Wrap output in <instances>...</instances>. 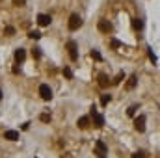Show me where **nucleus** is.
I'll use <instances>...</instances> for the list:
<instances>
[{
	"label": "nucleus",
	"instance_id": "1",
	"mask_svg": "<svg viewBox=\"0 0 160 158\" xmlns=\"http://www.w3.org/2000/svg\"><path fill=\"white\" fill-rule=\"evenodd\" d=\"M67 26H69V30H71V32L78 30L80 26H82V17L78 15V13H73V15L69 17V24Z\"/></svg>",
	"mask_w": 160,
	"mask_h": 158
},
{
	"label": "nucleus",
	"instance_id": "2",
	"mask_svg": "<svg viewBox=\"0 0 160 158\" xmlns=\"http://www.w3.org/2000/svg\"><path fill=\"white\" fill-rule=\"evenodd\" d=\"M95 154L99 156V158H106L108 147H106V143H104L102 140H97V141H95Z\"/></svg>",
	"mask_w": 160,
	"mask_h": 158
},
{
	"label": "nucleus",
	"instance_id": "3",
	"mask_svg": "<svg viewBox=\"0 0 160 158\" xmlns=\"http://www.w3.org/2000/svg\"><path fill=\"white\" fill-rule=\"evenodd\" d=\"M97 28H99L102 33H110V32H114V24L110 23V20H106V19H101L99 23H97Z\"/></svg>",
	"mask_w": 160,
	"mask_h": 158
},
{
	"label": "nucleus",
	"instance_id": "4",
	"mask_svg": "<svg viewBox=\"0 0 160 158\" xmlns=\"http://www.w3.org/2000/svg\"><path fill=\"white\" fill-rule=\"evenodd\" d=\"M67 50H69V58H71L73 61L78 60V45H76L75 41H69L67 43Z\"/></svg>",
	"mask_w": 160,
	"mask_h": 158
},
{
	"label": "nucleus",
	"instance_id": "5",
	"mask_svg": "<svg viewBox=\"0 0 160 158\" xmlns=\"http://www.w3.org/2000/svg\"><path fill=\"white\" fill-rule=\"evenodd\" d=\"M39 95H41V99H43V100H50L52 99V89L48 87L47 84H41L39 86Z\"/></svg>",
	"mask_w": 160,
	"mask_h": 158
},
{
	"label": "nucleus",
	"instance_id": "6",
	"mask_svg": "<svg viewBox=\"0 0 160 158\" xmlns=\"http://www.w3.org/2000/svg\"><path fill=\"white\" fill-rule=\"evenodd\" d=\"M91 117H93V123H95V127H97V128H101V127L104 125V117H102V115L95 110V106L91 108Z\"/></svg>",
	"mask_w": 160,
	"mask_h": 158
},
{
	"label": "nucleus",
	"instance_id": "7",
	"mask_svg": "<svg viewBox=\"0 0 160 158\" xmlns=\"http://www.w3.org/2000/svg\"><path fill=\"white\" fill-rule=\"evenodd\" d=\"M134 128L138 130V132H143L145 130V115H140V117L134 119Z\"/></svg>",
	"mask_w": 160,
	"mask_h": 158
},
{
	"label": "nucleus",
	"instance_id": "8",
	"mask_svg": "<svg viewBox=\"0 0 160 158\" xmlns=\"http://www.w3.org/2000/svg\"><path fill=\"white\" fill-rule=\"evenodd\" d=\"M50 15H45V13H39V15H37V24L39 26H48V24H50Z\"/></svg>",
	"mask_w": 160,
	"mask_h": 158
},
{
	"label": "nucleus",
	"instance_id": "9",
	"mask_svg": "<svg viewBox=\"0 0 160 158\" xmlns=\"http://www.w3.org/2000/svg\"><path fill=\"white\" fill-rule=\"evenodd\" d=\"M13 56H15V61H17V63H23V61L26 60V50H24V49H17Z\"/></svg>",
	"mask_w": 160,
	"mask_h": 158
},
{
	"label": "nucleus",
	"instance_id": "10",
	"mask_svg": "<svg viewBox=\"0 0 160 158\" xmlns=\"http://www.w3.org/2000/svg\"><path fill=\"white\" fill-rule=\"evenodd\" d=\"M4 138L9 140V141H17V140H19V132H17V130H6V132H4Z\"/></svg>",
	"mask_w": 160,
	"mask_h": 158
},
{
	"label": "nucleus",
	"instance_id": "11",
	"mask_svg": "<svg viewBox=\"0 0 160 158\" xmlns=\"http://www.w3.org/2000/svg\"><path fill=\"white\" fill-rule=\"evenodd\" d=\"M76 125H78V128H88L89 127V117H78V121H76Z\"/></svg>",
	"mask_w": 160,
	"mask_h": 158
},
{
	"label": "nucleus",
	"instance_id": "12",
	"mask_svg": "<svg viewBox=\"0 0 160 158\" xmlns=\"http://www.w3.org/2000/svg\"><path fill=\"white\" fill-rule=\"evenodd\" d=\"M108 84H110V82H108V76H106L104 73H101V74H99V86H101V87H106Z\"/></svg>",
	"mask_w": 160,
	"mask_h": 158
},
{
	"label": "nucleus",
	"instance_id": "13",
	"mask_svg": "<svg viewBox=\"0 0 160 158\" xmlns=\"http://www.w3.org/2000/svg\"><path fill=\"white\" fill-rule=\"evenodd\" d=\"M136 82H138V76H136V74H132V76L129 78V82H127V89H134Z\"/></svg>",
	"mask_w": 160,
	"mask_h": 158
},
{
	"label": "nucleus",
	"instance_id": "14",
	"mask_svg": "<svg viewBox=\"0 0 160 158\" xmlns=\"http://www.w3.org/2000/svg\"><path fill=\"white\" fill-rule=\"evenodd\" d=\"M132 28L134 30H142L143 28V20L142 19H132Z\"/></svg>",
	"mask_w": 160,
	"mask_h": 158
},
{
	"label": "nucleus",
	"instance_id": "15",
	"mask_svg": "<svg viewBox=\"0 0 160 158\" xmlns=\"http://www.w3.org/2000/svg\"><path fill=\"white\" fill-rule=\"evenodd\" d=\"M132 158H149V154L145 153V151H136V153L132 154Z\"/></svg>",
	"mask_w": 160,
	"mask_h": 158
},
{
	"label": "nucleus",
	"instance_id": "16",
	"mask_svg": "<svg viewBox=\"0 0 160 158\" xmlns=\"http://www.w3.org/2000/svg\"><path fill=\"white\" fill-rule=\"evenodd\" d=\"M89 56H91L95 61H101V60H102V56H101V52H99V50H91V54H89Z\"/></svg>",
	"mask_w": 160,
	"mask_h": 158
},
{
	"label": "nucleus",
	"instance_id": "17",
	"mask_svg": "<svg viewBox=\"0 0 160 158\" xmlns=\"http://www.w3.org/2000/svg\"><path fill=\"white\" fill-rule=\"evenodd\" d=\"M28 37H30V39H39V37H41V32H37V30H32V32L28 33Z\"/></svg>",
	"mask_w": 160,
	"mask_h": 158
},
{
	"label": "nucleus",
	"instance_id": "18",
	"mask_svg": "<svg viewBox=\"0 0 160 158\" xmlns=\"http://www.w3.org/2000/svg\"><path fill=\"white\" fill-rule=\"evenodd\" d=\"M64 76L65 78H73V71L69 69V67H64Z\"/></svg>",
	"mask_w": 160,
	"mask_h": 158
},
{
	"label": "nucleus",
	"instance_id": "19",
	"mask_svg": "<svg viewBox=\"0 0 160 158\" xmlns=\"http://www.w3.org/2000/svg\"><path fill=\"white\" fill-rule=\"evenodd\" d=\"M136 110H138V106H136V104H132V106L127 110V115H130V117H132V115L136 114Z\"/></svg>",
	"mask_w": 160,
	"mask_h": 158
},
{
	"label": "nucleus",
	"instance_id": "20",
	"mask_svg": "<svg viewBox=\"0 0 160 158\" xmlns=\"http://www.w3.org/2000/svg\"><path fill=\"white\" fill-rule=\"evenodd\" d=\"M32 56H34V60H39L41 58V49H34L32 50Z\"/></svg>",
	"mask_w": 160,
	"mask_h": 158
},
{
	"label": "nucleus",
	"instance_id": "21",
	"mask_svg": "<svg viewBox=\"0 0 160 158\" xmlns=\"http://www.w3.org/2000/svg\"><path fill=\"white\" fill-rule=\"evenodd\" d=\"M108 102H110V95H102V97H101V104H102V106H106Z\"/></svg>",
	"mask_w": 160,
	"mask_h": 158
},
{
	"label": "nucleus",
	"instance_id": "22",
	"mask_svg": "<svg viewBox=\"0 0 160 158\" xmlns=\"http://www.w3.org/2000/svg\"><path fill=\"white\" fill-rule=\"evenodd\" d=\"M39 119L43 121V123H48V121H50V114H41V115H39Z\"/></svg>",
	"mask_w": 160,
	"mask_h": 158
},
{
	"label": "nucleus",
	"instance_id": "23",
	"mask_svg": "<svg viewBox=\"0 0 160 158\" xmlns=\"http://www.w3.org/2000/svg\"><path fill=\"white\" fill-rule=\"evenodd\" d=\"M121 80H125V74H123V73H119V74H117V76L114 78V82H112V84H119Z\"/></svg>",
	"mask_w": 160,
	"mask_h": 158
},
{
	"label": "nucleus",
	"instance_id": "24",
	"mask_svg": "<svg viewBox=\"0 0 160 158\" xmlns=\"http://www.w3.org/2000/svg\"><path fill=\"white\" fill-rule=\"evenodd\" d=\"M149 60L153 61V63H156V61H158L156 56H155V52H153V49H149Z\"/></svg>",
	"mask_w": 160,
	"mask_h": 158
},
{
	"label": "nucleus",
	"instance_id": "25",
	"mask_svg": "<svg viewBox=\"0 0 160 158\" xmlns=\"http://www.w3.org/2000/svg\"><path fill=\"white\" fill-rule=\"evenodd\" d=\"M121 47V41H117V39H112V49H119Z\"/></svg>",
	"mask_w": 160,
	"mask_h": 158
},
{
	"label": "nucleus",
	"instance_id": "26",
	"mask_svg": "<svg viewBox=\"0 0 160 158\" xmlns=\"http://www.w3.org/2000/svg\"><path fill=\"white\" fill-rule=\"evenodd\" d=\"M24 2H26V0H13V6H19V8H20V6H24Z\"/></svg>",
	"mask_w": 160,
	"mask_h": 158
},
{
	"label": "nucleus",
	"instance_id": "27",
	"mask_svg": "<svg viewBox=\"0 0 160 158\" xmlns=\"http://www.w3.org/2000/svg\"><path fill=\"white\" fill-rule=\"evenodd\" d=\"M6 33H8V36H13V33H15V28H11V26H8V28H6Z\"/></svg>",
	"mask_w": 160,
	"mask_h": 158
},
{
	"label": "nucleus",
	"instance_id": "28",
	"mask_svg": "<svg viewBox=\"0 0 160 158\" xmlns=\"http://www.w3.org/2000/svg\"><path fill=\"white\" fill-rule=\"evenodd\" d=\"M0 100H2V89H0Z\"/></svg>",
	"mask_w": 160,
	"mask_h": 158
}]
</instances>
